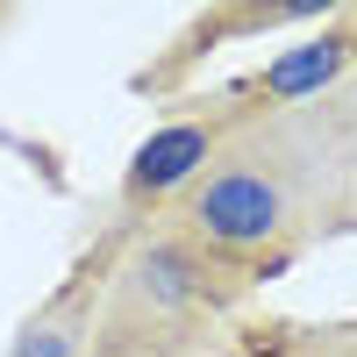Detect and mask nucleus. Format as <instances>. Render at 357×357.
I'll use <instances>...</instances> for the list:
<instances>
[{"label": "nucleus", "mask_w": 357, "mask_h": 357, "mask_svg": "<svg viewBox=\"0 0 357 357\" xmlns=\"http://www.w3.org/2000/svg\"><path fill=\"white\" fill-rule=\"evenodd\" d=\"M186 222H193L200 243L257 250V243H272L279 222H286V186H279V172H264L257 158H229V165H215L193 186Z\"/></svg>", "instance_id": "1"}, {"label": "nucleus", "mask_w": 357, "mask_h": 357, "mask_svg": "<svg viewBox=\"0 0 357 357\" xmlns=\"http://www.w3.org/2000/svg\"><path fill=\"white\" fill-rule=\"evenodd\" d=\"M207 257L193 250V243H178V236H158L151 250H143L129 272H122V301L129 307H143L151 321H172V314H186V307H200L207 301Z\"/></svg>", "instance_id": "2"}, {"label": "nucleus", "mask_w": 357, "mask_h": 357, "mask_svg": "<svg viewBox=\"0 0 357 357\" xmlns=\"http://www.w3.org/2000/svg\"><path fill=\"white\" fill-rule=\"evenodd\" d=\"M207 158H215V129H207V122H172V129H158V136L136 151V165H129V200H158V193H172V186H186Z\"/></svg>", "instance_id": "3"}, {"label": "nucleus", "mask_w": 357, "mask_h": 357, "mask_svg": "<svg viewBox=\"0 0 357 357\" xmlns=\"http://www.w3.org/2000/svg\"><path fill=\"white\" fill-rule=\"evenodd\" d=\"M357 57V36L350 29H329V36H314V43H301V50H286L279 65H264V93L272 100H301V93H321L343 65Z\"/></svg>", "instance_id": "4"}, {"label": "nucleus", "mask_w": 357, "mask_h": 357, "mask_svg": "<svg viewBox=\"0 0 357 357\" xmlns=\"http://www.w3.org/2000/svg\"><path fill=\"white\" fill-rule=\"evenodd\" d=\"M86 293H93V272H86V286L57 293L43 314H29L8 357H79V336H86Z\"/></svg>", "instance_id": "5"}]
</instances>
